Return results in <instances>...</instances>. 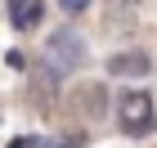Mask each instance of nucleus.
<instances>
[{
  "label": "nucleus",
  "instance_id": "1",
  "mask_svg": "<svg viewBox=\"0 0 157 148\" xmlns=\"http://www.w3.org/2000/svg\"><path fill=\"white\" fill-rule=\"evenodd\" d=\"M117 126H121V135H130V139H144L157 130V103L148 90H126V94L117 99Z\"/></svg>",
  "mask_w": 157,
  "mask_h": 148
},
{
  "label": "nucleus",
  "instance_id": "2",
  "mask_svg": "<svg viewBox=\"0 0 157 148\" xmlns=\"http://www.w3.org/2000/svg\"><path fill=\"white\" fill-rule=\"evenodd\" d=\"M49 63L59 67V72H72L85 63V40L76 36L72 27H59L54 36H49Z\"/></svg>",
  "mask_w": 157,
  "mask_h": 148
},
{
  "label": "nucleus",
  "instance_id": "3",
  "mask_svg": "<svg viewBox=\"0 0 157 148\" xmlns=\"http://www.w3.org/2000/svg\"><path fill=\"white\" fill-rule=\"evenodd\" d=\"M59 94H63V81H59V67L54 63H36V72H32V85H27V99L36 103L40 112H49L54 103H59Z\"/></svg>",
  "mask_w": 157,
  "mask_h": 148
},
{
  "label": "nucleus",
  "instance_id": "4",
  "mask_svg": "<svg viewBox=\"0 0 157 148\" xmlns=\"http://www.w3.org/2000/svg\"><path fill=\"white\" fill-rule=\"evenodd\" d=\"M108 72L112 76H148L153 72V59L144 49H126V54H112L108 59Z\"/></svg>",
  "mask_w": 157,
  "mask_h": 148
},
{
  "label": "nucleus",
  "instance_id": "5",
  "mask_svg": "<svg viewBox=\"0 0 157 148\" xmlns=\"http://www.w3.org/2000/svg\"><path fill=\"white\" fill-rule=\"evenodd\" d=\"M40 18H45V0H9V23L18 32L40 27Z\"/></svg>",
  "mask_w": 157,
  "mask_h": 148
},
{
  "label": "nucleus",
  "instance_id": "6",
  "mask_svg": "<svg viewBox=\"0 0 157 148\" xmlns=\"http://www.w3.org/2000/svg\"><path fill=\"white\" fill-rule=\"evenodd\" d=\"M139 5H144V0H103V9H108V18H103V23H112V27H130L135 13H139Z\"/></svg>",
  "mask_w": 157,
  "mask_h": 148
},
{
  "label": "nucleus",
  "instance_id": "7",
  "mask_svg": "<svg viewBox=\"0 0 157 148\" xmlns=\"http://www.w3.org/2000/svg\"><path fill=\"white\" fill-rule=\"evenodd\" d=\"M85 5H90V0H59V9L72 13V18H76V13H85Z\"/></svg>",
  "mask_w": 157,
  "mask_h": 148
}]
</instances>
